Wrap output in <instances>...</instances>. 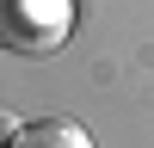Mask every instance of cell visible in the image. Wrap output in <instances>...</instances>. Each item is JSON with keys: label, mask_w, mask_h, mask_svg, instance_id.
I'll use <instances>...</instances> for the list:
<instances>
[{"label": "cell", "mask_w": 154, "mask_h": 148, "mask_svg": "<svg viewBox=\"0 0 154 148\" xmlns=\"http://www.w3.org/2000/svg\"><path fill=\"white\" fill-rule=\"evenodd\" d=\"M74 37V0H0V49L56 56Z\"/></svg>", "instance_id": "1"}, {"label": "cell", "mask_w": 154, "mask_h": 148, "mask_svg": "<svg viewBox=\"0 0 154 148\" xmlns=\"http://www.w3.org/2000/svg\"><path fill=\"white\" fill-rule=\"evenodd\" d=\"M12 148H93V136L74 117H31L12 130Z\"/></svg>", "instance_id": "2"}, {"label": "cell", "mask_w": 154, "mask_h": 148, "mask_svg": "<svg viewBox=\"0 0 154 148\" xmlns=\"http://www.w3.org/2000/svg\"><path fill=\"white\" fill-rule=\"evenodd\" d=\"M12 130H19V117H0V148H12Z\"/></svg>", "instance_id": "3"}]
</instances>
